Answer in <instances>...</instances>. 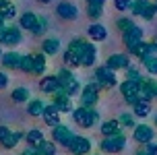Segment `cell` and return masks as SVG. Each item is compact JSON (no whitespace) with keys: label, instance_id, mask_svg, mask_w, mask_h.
Here are the masks:
<instances>
[{"label":"cell","instance_id":"cell-1","mask_svg":"<svg viewBox=\"0 0 157 155\" xmlns=\"http://www.w3.org/2000/svg\"><path fill=\"white\" fill-rule=\"evenodd\" d=\"M19 23H21L23 29L31 31L33 35H41V33L48 29V21L46 19H44V17H37L35 13H29V10L21 15V21H19Z\"/></svg>","mask_w":157,"mask_h":155},{"label":"cell","instance_id":"cell-2","mask_svg":"<svg viewBox=\"0 0 157 155\" xmlns=\"http://www.w3.org/2000/svg\"><path fill=\"white\" fill-rule=\"evenodd\" d=\"M72 120H75L81 128H93L95 122L99 120V114H97L93 108H85V106H81V108L72 110Z\"/></svg>","mask_w":157,"mask_h":155},{"label":"cell","instance_id":"cell-3","mask_svg":"<svg viewBox=\"0 0 157 155\" xmlns=\"http://www.w3.org/2000/svg\"><path fill=\"white\" fill-rule=\"evenodd\" d=\"M58 81H60V89H62L64 93H68V95H78L81 93V85H78V79L72 75L68 68H60L58 70Z\"/></svg>","mask_w":157,"mask_h":155},{"label":"cell","instance_id":"cell-4","mask_svg":"<svg viewBox=\"0 0 157 155\" xmlns=\"http://www.w3.org/2000/svg\"><path fill=\"white\" fill-rule=\"evenodd\" d=\"M103 153H120L122 149L126 147V137L120 132V134H114V137H103V141L99 143Z\"/></svg>","mask_w":157,"mask_h":155},{"label":"cell","instance_id":"cell-5","mask_svg":"<svg viewBox=\"0 0 157 155\" xmlns=\"http://www.w3.org/2000/svg\"><path fill=\"white\" fill-rule=\"evenodd\" d=\"M95 83L99 89H112L116 85V70H112L110 66H99L95 70Z\"/></svg>","mask_w":157,"mask_h":155},{"label":"cell","instance_id":"cell-6","mask_svg":"<svg viewBox=\"0 0 157 155\" xmlns=\"http://www.w3.org/2000/svg\"><path fill=\"white\" fill-rule=\"evenodd\" d=\"M97 101H99V85L97 83H89V85L83 87V91H81V106L95 108Z\"/></svg>","mask_w":157,"mask_h":155},{"label":"cell","instance_id":"cell-7","mask_svg":"<svg viewBox=\"0 0 157 155\" xmlns=\"http://www.w3.org/2000/svg\"><path fill=\"white\" fill-rule=\"evenodd\" d=\"M130 10H132V15L143 17L145 21H151V19L155 17V13H157L155 4H151V2H147V0H132Z\"/></svg>","mask_w":157,"mask_h":155},{"label":"cell","instance_id":"cell-8","mask_svg":"<svg viewBox=\"0 0 157 155\" xmlns=\"http://www.w3.org/2000/svg\"><path fill=\"white\" fill-rule=\"evenodd\" d=\"M21 29L19 27H2L0 29V46H19L21 44Z\"/></svg>","mask_w":157,"mask_h":155},{"label":"cell","instance_id":"cell-9","mask_svg":"<svg viewBox=\"0 0 157 155\" xmlns=\"http://www.w3.org/2000/svg\"><path fill=\"white\" fill-rule=\"evenodd\" d=\"M139 89H141V83L139 81H130V79H126L124 83L120 85V93L124 95V99L128 103H136L139 101Z\"/></svg>","mask_w":157,"mask_h":155},{"label":"cell","instance_id":"cell-10","mask_svg":"<svg viewBox=\"0 0 157 155\" xmlns=\"http://www.w3.org/2000/svg\"><path fill=\"white\" fill-rule=\"evenodd\" d=\"M52 103H54L62 114H68V112L75 110V106H72V97L68 95V93H64L62 89H58L56 93H52Z\"/></svg>","mask_w":157,"mask_h":155},{"label":"cell","instance_id":"cell-11","mask_svg":"<svg viewBox=\"0 0 157 155\" xmlns=\"http://www.w3.org/2000/svg\"><path fill=\"white\" fill-rule=\"evenodd\" d=\"M52 139H54V143H60L62 147H71L75 134H72V130L68 126L58 124V126H54V130H52Z\"/></svg>","mask_w":157,"mask_h":155},{"label":"cell","instance_id":"cell-12","mask_svg":"<svg viewBox=\"0 0 157 155\" xmlns=\"http://www.w3.org/2000/svg\"><path fill=\"white\" fill-rule=\"evenodd\" d=\"M122 41H124V46L128 48V52H130L136 44H141V41H143V29H141V27H136V25L130 27L128 31L122 33Z\"/></svg>","mask_w":157,"mask_h":155},{"label":"cell","instance_id":"cell-13","mask_svg":"<svg viewBox=\"0 0 157 155\" xmlns=\"http://www.w3.org/2000/svg\"><path fill=\"white\" fill-rule=\"evenodd\" d=\"M68 149H71L72 155H87L91 151V141L87 139V137H75Z\"/></svg>","mask_w":157,"mask_h":155},{"label":"cell","instance_id":"cell-14","mask_svg":"<svg viewBox=\"0 0 157 155\" xmlns=\"http://www.w3.org/2000/svg\"><path fill=\"white\" fill-rule=\"evenodd\" d=\"M132 134H134V141L136 143H151L153 137H155V130L151 126H147V124H136Z\"/></svg>","mask_w":157,"mask_h":155},{"label":"cell","instance_id":"cell-15","mask_svg":"<svg viewBox=\"0 0 157 155\" xmlns=\"http://www.w3.org/2000/svg\"><path fill=\"white\" fill-rule=\"evenodd\" d=\"M56 13H58V17H62L64 21H75L78 17V8L72 2H60L56 6Z\"/></svg>","mask_w":157,"mask_h":155},{"label":"cell","instance_id":"cell-16","mask_svg":"<svg viewBox=\"0 0 157 155\" xmlns=\"http://www.w3.org/2000/svg\"><path fill=\"white\" fill-rule=\"evenodd\" d=\"M60 114H62V112L56 108L54 103H50V106H46V108H44L41 118L46 120L48 126H58V124H60Z\"/></svg>","mask_w":157,"mask_h":155},{"label":"cell","instance_id":"cell-17","mask_svg":"<svg viewBox=\"0 0 157 155\" xmlns=\"http://www.w3.org/2000/svg\"><path fill=\"white\" fill-rule=\"evenodd\" d=\"M39 89L44 93H56L58 89H60V81H58V77L56 75H46V77L39 81Z\"/></svg>","mask_w":157,"mask_h":155},{"label":"cell","instance_id":"cell-18","mask_svg":"<svg viewBox=\"0 0 157 155\" xmlns=\"http://www.w3.org/2000/svg\"><path fill=\"white\" fill-rule=\"evenodd\" d=\"M105 66H110L112 70H120V68H128L130 66V60L126 54H112L105 62Z\"/></svg>","mask_w":157,"mask_h":155},{"label":"cell","instance_id":"cell-19","mask_svg":"<svg viewBox=\"0 0 157 155\" xmlns=\"http://www.w3.org/2000/svg\"><path fill=\"white\" fill-rule=\"evenodd\" d=\"M155 89H157V85L151 81V79H143L141 81V89H139V99L151 101V97L155 95Z\"/></svg>","mask_w":157,"mask_h":155},{"label":"cell","instance_id":"cell-20","mask_svg":"<svg viewBox=\"0 0 157 155\" xmlns=\"http://www.w3.org/2000/svg\"><path fill=\"white\" fill-rule=\"evenodd\" d=\"M21 58L23 56L19 54V52H6V54H2V64H4V68H13V70H19L21 68Z\"/></svg>","mask_w":157,"mask_h":155},{"label":"cell","instance_id":"cell-21","mask_svg":"<svg viewBox=\"0 0 157 155\" xmlns=\"http://www.w3.org/2000/svg\"><path fill=\"white\" fill-rule=\"evenodd\" d=\"M95 58H97V48H95V44H89V41H87L85 52L81 56V66H93Z\"/></svg>","mask_w":157,"mask_h":155},{"label":"cell","instance_id":"cell-22","mask_svg":"<svg viewBox=\"0 0 157 155\" xmlns=\"http://www.w3.org/2000/svg\"><path fill=\"white\" fill-rule=\"evenodd\" d=\"M99 130H101L103 137H114V134H120L122 132V126H120V122L116 120H105V122L99 126Z\"/></svg>","mask_w":157,"mask_h":155},{"label":"cell","instance_id":"cell-23","mask_svg":"<svg viewBox=\"0 0 157 155\" xmlns=\"http://www.w3.org/2000/svg\"><path fill=\"white\" fill-rule=\"evenodd\" d=\"M87 33H89V37L93 39V41H103V39L108 37V31H105V27L99 23H93L89 29H87Z\"/></svg>","mask_w":157,"mask_h":155},{"label":"cell","instance_id":"cell-24","mask_svg":"<svg viewBox=\"0 0 157 155\" xmlns=\"http://www.w3.org/2000/svg\"><path fill=\"white\" fill-rule=\"evenodd\" d=\"M41 50H44L46 56H54V54H58V50H60V41L56 37H46L44 44H41Z\"/></svg>","mask_w":157,"mask_h":155},{"label":"cell","instance_id":"cell-25","mask_svg":"<svg viewBox=\"0 0 157 155\" xmlns=\"http://www.w3.org/2000/svg\"><path fill=\"white\" fill-rule=\"evenodd\" d=\"M44 101H39V99H31L29 103H27V114L33 118H39L41 114H44Z\"/></svg>","mask_w":157,"mask_h":155},{"label":"cell","instance_id":"cell-26","mask_svg":"<svg viewBox=\"0 0 157 155\" xmlns=\"http://www.w3.org/2000/svg\"><path fill=\"white\" fill-rule=\"evenodd\" d=\"M151 114V103L145 99H139L136 103H134V116L136 118H145Z\"/></svg>","mask_w":157,"mask_h":155},{"label":"cell","instance_id":"cell-27","mask_svg":"<svg viewBox=\"0 0 157 155\" xmlns=\"http://www.w3.org/2000/svg\"><path fill=\"white\" fill-rule=\"evenodd\" d=\"M33 75H44L46 72V54H33Z\"/></svg>","mask_w":157,"mask_h":155},{"label":"cell","instance_id":"cell-28","mask_svg":"<svg viewBox=\"0 0 157 155\" xmlns=\"http://www.w3.org/2000/svg\"><path fill=\"white\" fill-rule=\"evenodd\" d=\"M25 141H27L29 147H39L41 141H44V132L41 130H29L27 134H25Z\"/></svg>","mask_w":157,"mask_h":155},{"label":"cell","instance_id":"cell-29","mask_svg":"<svg viewBox=\"0 0 157 155\" xmlns=\"http://www.w3.org/2000/svg\"><path fill=\"white\" fill-rule=\"evenodd\" d=\"M10 97L17 103H25V101H29V89L27 87H17V89H13Z\"/></svg>","mask_w":157,"mask_h":155},{"label":"cell","instance_id":"cell-30","mask_svg":"<svg viewBox=\"0 0 157 155\" xmlns=\"http://www.w3.org/2000/svg\"><path fill=\"white\" fill-rule=\"evenodd\" d=\"M143 66L147 68V72H151V75H157V56L155 54H149L145 56V58H141Z\"/></svg>","mask_w":157,"mask_h":155},{"label":"cell","instance_id":"cell-31","mask_svg":"<svg viewBox=\"0 0 157 155\" xmlns=\"http://www.w3.org/2000/svg\"><path fill=\"white\" fill-rule=\"evenodd\" d=\"M130 54L139 56V58H145V56L153 54V52H151V46H149V44H145V41H141V44H136V46H134L132 50H130Z\"/></svg>","mask_w":157,"mask_h":155},{"label":"cell","instance_id":"cell-32","mask_svg":"<svg viewBox=\"0 0 157 155\" xmlns=\"http://www.w3.org/2000/svg\"><path fill=\"white\" fill-rule=\"evenodd\" d=\"M37 153L39 155H56V147H54V143H50V141H41V145L37 147Z\"/></svg>","mask_w":157,"mask_h":155},{"label":"cell","instance_id":"cell-33","mask_svg":"<svg viewBox=\"0 0 157 155\" xmlns=\"http://www.w3.org/2000/svg\"><path fill=\"white\" fill-rule=\"evenodd\" d=\"M87 15H89V19L97 21V19L103 15V4H89V6H87Z\"/></svg>","mask_w":157,"mask_h":155},{"label":"cell","instance_id":"cell-34","mask_svg":"<svg viewBox=\"0 0 157 155\" xmlns=\"http://www.w3.org/2000/svg\"><path fill=\"white\" fill-rule=\"evenodd\" d=\"M21 139H23L21 132H10V137L2 143V147H4V149H13V147H17V143H19Z\"/></svg>","mask_w":157,"mask_h":155},{"label":"cell","instance_id":"cell-35","mask_svg":"<svg viewBox=\"0 0 157 155\" xmlns=\"http://www.w3.org/2000/svg\"><path fill=\"white\" fill-rule=\"evenodd\" d=\"M118 122H120L122 128H134V126H136V124H134V116H132V114H122V116L118 118Z\"/></svg>","mask_w":157,"mask_h":155},{"label":"cell","instance_id":"cell-36","mask_svg":"<svg viewBox=\"0 0 157 155\" xmlns=\"http://www.w3.org/2000/svg\"><path fill=\"white\" fill-rule=\"evenodd\" d=\"M19 70H23V72H31L33 70V54H27L21 58V68Z\"/></svg>","mask_w":157,"mask_h":155},{"label":"cell","instance_id":"cell-37","mask_svg":"<svg viewBox=\"0 0 157 155\" xmlns=\"http://www.w3.org/2000/svg\"><path fill=\"white\" fill-rule=\"evenodd\" d=\"M116 27L122 31V33H124V31H128L130 27H134V23H132V19H126V17H122V19H118V21H116Z\"/></svg>","mask_w":157,"mask_h":155},{"label":"cell","instance_id":"cell-38","mask_svg":"<svg viewBox=\"0 0 157 155\" xmlns=\"http://www.w3.org/2000/svg\"><path fill=\"white\" fill-rule=\"evenodd\" d=\"M64 62H66V66H78V64H81V60H78L77 56L72 54V52H68V50H66V52H64Z\"/></svg>","mask_w":157,"mask_h":155},{"label":"cell","instance_id":"cell-39","mask_svg":"<svg viewBox=\"0 0 157 155\" xmlns=\"http://www.w3.org/2000/svg\"><path fill=\"white\" fill-rule=\"evenodd\" d=\"M124 70H126V79H130V81H139V83L143 81L141 72L134 68V66H128V68H124Z\"/></svg>","mask_w":157,"mask_h":155},{"label":"cell","instance_id":"cell-40","mask_svg":"<svg viewBox=\"0 0 157 155\" xmlns=\"http://www.w3.org/2000/svg\"><path fill=\"white\" fill-rule=\"evenodd\" d=\"M0 13H2V15H4V19L8 21V19H13V17L17 15V8H15V4H10V2H8V4H6L4 8H2Z\"/></svg>","mask_w":157,"mask_h":155},{"label":"cell","instance_id":"cell-41","mask_svg":"<svg viewBox=\"0 0 157 155\" xmlns=\"http://www.w3.org/2000/svg\"><path fill=\"white\" fill-rule=\"evenodd\" d=\"M114 6L118 10H128V8L132 6V0H114Z\"/></svg>","mask_w":157,"mask_h":155},{"label":"cell","instance_id":"cell-42","mask_svg":"<svg viewBox=\"0 0 157 155\" xmlns=\"http://www.w3.org/2000/svg\"><path fill=\"white\" fill-rule=\"evenodd\" d=\"M10 128H8V126H0V143H4V141L8 139V137H10Z\"/></svg>","mask_w":157,"mask_h":155},{"label":"cell","instance_id":"cell-43","mask_svg":"<svg viewBox=\"0 0 157 155\" xmlns=\"http://www.w3.org/2000/svg\"><path fill=\"white\" fill-rule=\"evenodd\" d=\"M147 151H149L151 155H157V143H153V141H151V143H147Z\"/></svg>","mask_w":157,"mask_h":155},{"label":"cell","instance_id":"cell-44","mask_svg":"<svg viewBox=\"0 0 157 155\" xmlns=\"http://www.w3.org/2000/svg\"><path fill=\"white\" fill-rule=\"evenodd\" d=\"M6 85H8V77L4 75V72H0V89H4Z\"/></svg>","mask_w":157,"mask_h":155},{"label":"cell","instance_id":"cell-45","mask_svg":"<svg viewBox=\"0 0 157 155\" xmlns=\"http://www.w3.org/2000/svg\"><path fill=\"white\" fill-rule=\"evenodd\" d=\"M149 46H151V52H153V54H155V52H157V37L153 39V41H151Z\"/></svg>","mask_w":157,"mask_h":155},{"label":"cell","instance_id":"cell-46","mask_svg":"<svg viewBox=\"0 0 157 155\" xmlns=\"http://www.w3.org/2000/svg\"><path fill=\"white\" fill-rule=\"evenodd\" d=\"M105 0H87V4H103Z\"/></svg>","mask_w":157,"mask_h":155},{"label":"cell","instance_id":"cell-47","mask_svg":"<svg viewBox=\"0 0 157 155\" xmlns=\"http://www.w3.org/2000/svg\"><path fill=\"white\" fill-rule=\"evenodd\" d=\"M136 155H151V153L147 151V149H139V151H136Z\"/></svg>","mask_w":157,"mask_h":155},{"label":"cell","instance_id":"cell-48","mask_svg":"<svg viewBox=\"0 0 157 155\" xmlns=\"http://www.w3.org/2000/svg\"><path fill=\"white\" fill-rule=\"evenodd\" d=\"M4 23H6V19H4V15H2V13H0V29H2V27H4Z\"/></svg>","mask_w":157,"mask_h":155},{"label":"cell","instance_id":"cell-49","mask_svg":"<svg viewBox=\"0 0 157 155\" xmlns=\"http://www.w3.org/2000/svg\"><path fill=\"white\" fill-rule=\"evenodd\" d=\"M39 2H50V0H39Z\"/></svg>","mask_w":157,"mask_h":155},{"label":"cell","instance_id":"cell-50","mask_svg":"<svg viewBox=\"0 0 157 155\" xmlns=\"http://www.w3.org/2000/svg\"><path fill=\"white\" fill-rule=\"evenodd\" d=\"M155 126H157V116H155Z\"/></svg>","mask_w":157,"mask_h":155},{"label":"cell","instance_id":"cell-51","mask_svg":"<svg viewBox=\"0 0 157 155\" xmlns=\"http://www.w3.org/2000/svg\"><path fill=\"white\" fill-rule=\"evenodd\" d=\"M0 58H2V50H0Z\"/></svg>","mask_w":157,"mask_h":155},{"label":"cell","instance_id":"cell-52","mask_svg":"<svg viewBox=\"0 0 157 155\" xmlns=\"http://www.w3.org/2000/svg\"><path fill=\"white\" fill-rule=\"evenodd\" d=\"M155 10H157V2H155Z\"/></svg>","mask_w":157,"mask_h":155},{"label":"cell","instance_id":"cell-53","mask_svg":"<svg viewBox=\"0 0 157 155\" xmlns=\"http://www.w3.org/2000/svg\"><path fill=\"white\" fill-rule=\"evenodd\" d=\"M155 95H157V89H155Z\"/></svg>","mask_w":157,"mask_h":155},{"label":"cell","instance_id":"cell-54","mask_svg":"<svg viewBox=\"0 0 157 155\" xmlns=\"http://www.w3.org/2000/svg\"><path fill=\"white\" fill-rule=\"evenodd\" d=\"M21 155H27V153H21Z\"/></svg>","mask_w":157,"mask_h":155}]
</instances>
